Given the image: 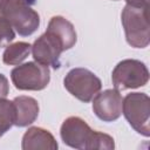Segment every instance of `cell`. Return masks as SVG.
Wrapping results in <instances>:
<instances>
[{"label":"cell","mask_w":150,"mask_h":150,"mask_svg":"<svg viewBox=\"0 0 150 150\" xmlns=\"http://www.w3.org/2000/svg\"><path fill=\"white\" fill-rule=\"evenodd\" d=\"M9 93V83L7 77L0 73V98H6Z\"/></svg>","instance_id":"17"},{"label":"cell","mask_w":150,"mask_h":150,"mask_svg":"<svg viewBox=\"0 0 150 150\" xmlns=\"http://www.w3.org/2000/svg\"><path fill=\"white\" fill-rule=\"evenodd\" d=\"M91 101L94 114L103 122H114L122 115L123 97L115 88L98 91Z\"/></svg>","instance_id":"9"},{"label":"cell","mask_w":150,"mask_h":150,"mask_svg":"<svg viewBox=\"0 0 150 150\" xmlns=\"http://www.w3.org/2000/svg\"><path fill=\"white\" fill-rule=\"evenodd\" d=\"M0 15L21 36H29L40 26V15L29 0H0Z\"/></svg>","instance_id":"1"},{"label":"cell","mask_w":150,"mask_h":150,"mask_svg":"<svg viewBox=\"0 0 150 150\" xmlns=\"http://www.w3.org/2000/svg\"><path fill=\"white\" fill-rule=\"evenodd\" d=\"M11 80L19 90H42L50 81V70L36 61L16 66L11 71Z\"/></svg>","instance_id":"6"},{"label":"cell","mask_w":150,"mask_h":150,"mask_svg":"<svg viewBox=\"0 0 150 150\" xmlns=\"http://www.w3.org/2000/svg\"><path fill=\"white\" fill-rule=\"evenodd\" d=\"M63 86L74 97L88 103L101 90L102 82L91 70L87 68H73L63 79Z\"/></svg>","instance_id":"5"},{"label":"cell","mask_w":150,"mask_h":150,"mask_svg":"<svg viewBox=\"0 0 150 150\" xmlns=\"http://www.w3.org/2000/svg\"><path fill=\"white\" fill-rule=\"evenodd\" d=\"M14 38H15L14 28L12 27V25L7 19L0 15V48L8 46L9 42L14 40Z\"/></svg>","instance_id":"16"},{"label":"cell","mask_w":150,"mask_h":150,"mask_svg":"<svg viewBox=\"0 0 150 150\" xmlns=\"http://www.w3.org/2000/svg\"><path fill=\"white\" fill-rule=\"evenodd\" d=\"M114 1H117V0H114Z\"/></svg>","instance_id":"19"},{"label":"cell","mask_w":150,"mask_h":150,"mask_svg":"<svg viewBox=\"0 0 150 150\" xmlns=\"http://www.w3.org/2000/svg\"><path fill=\"white\" fill-rule=\"evenodd\" d=\"M14 109H15V121L14 125L19 128L28 127L34 123L39 116V103L34 97L30 96H16L13 100Z\"/></svg>","instance_id":"11"},{"label":"cell","mask_w":150,"mask_h":150,"mask_svg":"<svg viewBox=\"0 0 150 150\" xmlns=\"http://www.w3.org/2000/svg\"><path fill=\"white\" fill-rule=\"evenodd\" d=\"M21 148L23 150H56L59 144L50 131L40 127H30L22 136Z\"/></svg>","instance_id":"10"},{"label":"cell","mask_w":150,"mask_h":150,"mask_svg":"<svg viewBox=\"0 0 150 150\" xmlns=\"http://www.w3.org/2000/svg\"><path fill=\"white\" fill-rule=\"evenodd\" d=\"M94 130L79 116L66 118L60 128V136L63 143L73 149L87 150Z\"/></svg>","instance_id":"7"},{"label":"cell","mask_w":150,"mask_h":150,"mask_svg":"<svg viewBox=\"0 0 150 150\" xmlns=\"http://www.w3.org/2000/svg\"><path fill=\"white\" fill-rule=\"evenodd\" d=\"M131 6H149V0H125Z\"/></svg>","instance_id":"18"},{"label":"cell","mask_w":150,"mask_h":150,"mask_svg":"<svg viewBox=\"0 0 150 150\" xmlns=\"http://www.w3.org/2000/svg\"><path fill=\"white\" fill-rule=\"evenodd\" d=\"M111 81L114 88L118 91L136 89L149 82V70L144 62L136 59H125L115 66Z\"/></svg>","instance_id":"4"},{"label":"cell","mask_w":150,"mask_h":150,"mask_svg":"<svg viewBox=\"0 0 150 150\" xmlns=\"http://www.w3.org/2000/svg\"><path fill=\"white\" fill-rule=\"evenodd\" d=\"M149 6L125 5L121 21L127 42L134 48H145L150 43V26L148 19Z\"/></svg>","instance_id":"2"},{"label":"cell","mask_w":150,"mask_h":150,"mask_svg":"<svg viewBox=\"0 0 150 150\" xmlns=\"http://www.w3.org/2000/svg\"><path fill=\"white\" fill-rule=\"evenodd\" d=\"M122 114L142 136H150V98L145 93H130L122 102Z\"/></svg>","instance_id":"3"},{"label":"cell","mask_w":150,"mask_h":150,"mask_svg":"<svg viewBox=\"0 0 150 150\" xmlns=\"http://www.w3.org/2000/svg\"><path fill=\"white\" fill-rule=\"evenodd\" d=\"M14 121L15 109L13 101H9L7 98H0V137L14 125Z\"/></svg>","instance_id":"14"},{"label":"cell","mask_w":150,"mask_h":150,"mask_svg":"<svg viewBox=\"0 0 150 150\" xmlns=\"http://www.w3.org/2000/svg\"><path fill=\"white\" fill-rule=\"evenodd\" d=\"M47 32L52 33L60 40L64 50H68L74 47L77 41V35L74 25L61 15H55L49 20Z\"/></svg>","instance_id":"12"},{"label":"cell","mask_w":150,"mask_h":150,"mask_svg":"<svg viewBox=\"0 0 150 150\" xmlns=\"http://www.w3.org/2000/svg\"><path fill=\"white\" fill-rule=\"evenodd\" d=\"M64 52L60 40L49 32H45L32 45V55L34 60L43 66H52L54 69L60 68V55Z\"/></svg>","instance_id":"8"},{"label":"cell","mask_w":150,"mask_h":150,"mask_svg":"<svg viewBox=\"0 0 150 150\" xmlns=\"http://www.w3.org/2000/svg\"><path fill=\"white\" fill-rule=\"evenodd\" d=\"M115 148V142L114 138L104 132H100L94 130L91 139L88 144V149L87 150H94V149H98V150H112Z\"/></svg>","instance_id":"15"},{"label":"cell","mask_w":150,"mask_h":150,"mask_svg":"<svg viewBox=\"0 0 150 150\" xmlns=\"http://www.w3.org/2000/svg\"><path fill=\"white\" fill-rule=\"evenodd\" d=\"M30 52H32V46L28 42L19 41L8 45L6 46L2 53V62L8 66H19L28 57Z\"/></svg>","instance_id":"13"}]
</instances>
